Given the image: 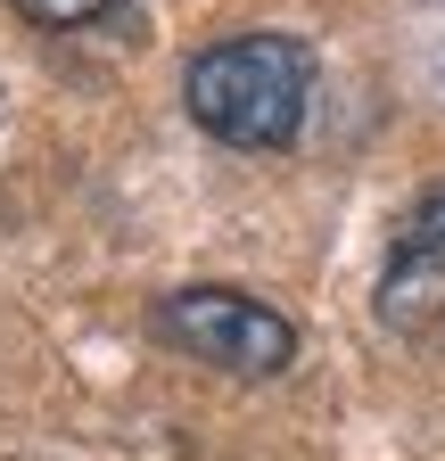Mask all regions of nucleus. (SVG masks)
<instances>
[{"instance_id":"20e7f679","label":"nucleus","mask_w":445,"mask_h":461,"mask_svg":"<svg viewBox=\"0 0 445 461\" xmlns=\"http://www.w3.org/2000/svg\"><path fill=\"white\" fill-rule=\"evenodd\" d=\"M124 0H17V17H33V25H99V17H116Z\"/></svg>"},{"instance_id":"39448f33","label":"nucleus","mask_w":445,"mask_h":461,"mask_svg":"<svg viewBox=\"0 0 445 461\" xmlns=\"http://www.w3.org/2000/svg\"><path fill=\"white\" fill-rule=\"evenodd\" d=\"M396 230H404V240H437V248H445V182H437V190H421V198L404 206V222H396Z\"/></svg>"},{"instance_id":"f257e3e1","label":"nucleus","mask_w":445,"mask_h":461,"mask_svg":"<svg viewBox=\"0 0 445 461\" xmlns=\"http://www.w3.org/2000/svg\"><path fill=\"white\" fill-rule=\"evenodd\" d=\"M182 99L198 115V132H214L222 149H289L305 132L313 50L297 33H232L190 58Z\"/></svg>"},{"instance_id":"f03ea898","label":"nucleus","mask_w":445,"mask_h":461,"mask_svg":"<svg viewBox=\"0 0 445 461\" xmlns=\"http://www.w3.org/2000/svg\"><path fill=\"white\" fill-rule=\"evenodd\" d=\"M157 338H174L182 355L240 371V379H272L297 363V321L281 305L248 297V288H174L157 305Z\"/></svg>"},{"instance_id":"7ed1b4c3","label":"nucleus","mask_w":445,"mask_h":461,"mask_svg":"<svg viewBox=\"0 0 445 461\" xmlns=\"http://www.w3.org/2000/svg\"><path fill=\"white\" fill-rule=\"evenodd\" d=\"M379 321L445 346V248L437 240H404L396 230V256H387V280H379Z\"/></svg>"}]
</instances>
